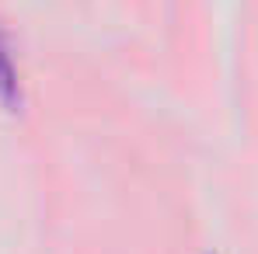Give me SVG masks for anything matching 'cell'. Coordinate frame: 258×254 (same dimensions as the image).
I'll return each mask as SVG.
<instances>
[{
    "instance_id": "2",
    "label": "cell",
    "mask_w": 258,
    "mask_h": 254,
    "mask_svg": "<svg viewBox=\"0 0 258 254\" xmlns=\"http://www.w3.org/2000/svg\"><path fill=\"white\" fill-rule=\"evenodd\" d=\"M203 254H216V251H203Z\"/></svg>"
},
{
    "instance_id": "1",
    "label": "cell",
    "mask_w": 258,
    "mask_h": 254,
    "mask_svg": "<svg viewBox=\"0 0 258 254\" xmlns=\"http://www.w3.org/2000/svg\"><path fill=\"white\" fill-rule=\"evenodd\" d=\"M0 101L7 108H21V101H25L21 66H18L14 42H11V32L4 28V21H0Z\"/></svg>"
}]
</instances>
